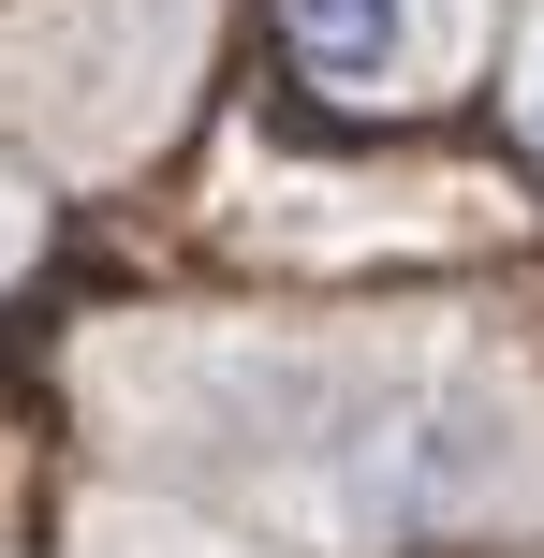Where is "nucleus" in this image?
Wrapping results in <instances>:
<instances>
[{
	"instance_id": "1",
	"label": "nucleus",
	"mask_w": 544,
	"mask_h": 558,
	"mask_svg": "<svg viewBox=\"0 0 544 558\" xmlns=\"http://www.w3.org/2000/svg\"><path fill=\"white\" fill-rule=\"evenodd\" d=\"M471 15H486V0H280V45H294V74L339 88V104H427L471 59Z\"/></svg>"
},
{
	"instance_id": "2",
	"label": "nucleus",
	"mask_w": 544,
	"mask_h": 558,
	"mask_svg": "<svg viewBox=\"0 0 544 558\" xmlns=\"http://www.w3.org/2000/svg\"><path fill=\"white\" fill-rule=\"evenodd\" d=\"M516 485H530V426H516V397H412L398 441L368 456L383 530H412V514H500Z\"/></svg>"
},
{
	"instance_id": "3",
	"label": "nucleus",
	"mask_w": 544,
	"mask_h": 558,
	"mask_svg": "<svg viewBox=\"0 0 544 558\" xmlns=\"http://www.w3.org/2000/svg\"><path fill=\"white\" fill-rule=\"evenodd\" d=\"M516 133H530V162H544V29L516 45Z\"/></svg>"
}]
</instances>
